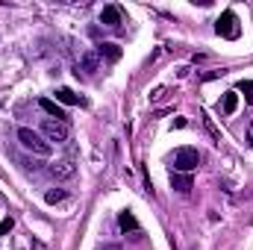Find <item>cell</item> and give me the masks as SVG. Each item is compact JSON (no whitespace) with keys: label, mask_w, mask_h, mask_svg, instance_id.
Masks as SVG:
<instances>
[{"label":"cell","mask_w":253,"mask_h":250,"mask_svg":"<svg viewBox=\"0 0 253 250\" xmlns=\"http://www.w3.org/2000/svg\"><path fill=\"white\" fill-rule=\"evenodd\" d=\"M18 141H21L30 153H36V156H50V150H53V144H50L42 132L30 129V126H21V129H18Z\"/></svg>","instance_id":"6da1fadb"},{"label":"cell","mask_w":253,"mask_h":250,"mask_svg":"<svg viewBox=\"0 0 253 250\" xmlns=\"http://www.w3.org/2000/svg\"><path fill=\"white\" fill-rule=\"evenodd\" d=\"M42 135H44L50 144H65V141L71 138V126H68V121L44 118V121H42Z\"/></svg>","instance_id":"7a4b0ae2"},{"label":"cell","mask_w":253,"mask_h":250,"mask_svg":"<svg viewBox=\"0 0 253 250\" xmlns=\"http://www.w3.org/2000/svg\"><path fill=\"white\" fill-rule=\"evenodd\" d=\"M197 162H200V156H197L194 147H180V150L174 153V168H177V174H191V171L197 168Z\"/></svg>","instance_id":"3957f363"},{"label":"cell","mask_w":253,"mask_h":250,"mask_svg":"<svg viewBox=\"0 0 253 250\" xmlns=\"http://www.w3.org/2000/svg\"><path fill=\"white\" fill-rule=\"evenodd\" d=\"M215 30H218V36H224V39H239L242 36V27H239V18H236V12H224L221 18H218V24H215Z\"/></svg>","instance_id":"277c9868"},{"label":"cell","mask_w":253,"mask_h":250,"mask_svg":"<svg viewBox=\"0 0 253 250\" xmlns=\"http://www.w3.org/2000/svg\"><path fill=\"white\" fill-rule=\"evenodd\" d=\"M47 171H50V177H53V180H71V177L77 174L74 162H68V159H62V162H53Z\"/></svg>","instance_id":"5b68a950"},{"label":"cell","mask_w":253,"mask_h":250,"mask_svg":"<svg viewBox=\"0 0 253 250\" xmlns=\"http://www.w3.org/2000/svg\"><path fill=\"white\" fill-rule=\"evenodd\" d=\"M100 24L109 27V30H121V9L118 6H106L100 12Z\"/></svg>","instance_id":"8992f818"},{"label":"cell","mask_w":253,"mask_h":250,"mask_svg":"<svg viewBox=\"0 0 253 250\" xmlns=\"http://www.w3.org/2000/svg\"><path fill=\"white\" fill-rule=\"evenodd\" d=\"M97 56H103L109 62H118L121 59V47L115 42H103V44H97Z\"/></svg>","instance_id":"52a82bcc"},{"label":"cell","mask_w":253,"mask_h":250,"mask_svg":"<svg viewBox=\"0 0 253 250\" xmlns=\"http://www.w3.org/2000/svg\"><path fill=\"white\" fill-rule=\"evenodd\" d=\"M39 106H42L50 118H56V121H65V118H68V115L62 112V106H59V103H53V100H47V97H42V100H39Z\"/></svg>","instance_id":"ba28073f"},{"label":"cell","mask_w":253,"mask_h":250,"mask_svg":"<svg viewBox=\"0 0 253 250\" xmlns=\"http://www.w3.org/2000/svg\"><path fill=\"white\" fill-rule=\"evenodd\" d=\"M171 186L177 188L180 194H189L191 191V174H171Z\"/></svg>","instance_id":"9c48e42d"},{"label":"cell","mask_w":253,"mask_h":250,"mask_svg":"<svg viewBox=\"0 0 253 250\" xmlns=\"http://www.w3.org/2000/svg\"><path fill=\"white\" fill-rule=\"evenodd\" d=\"M80 68L88 71V74L100 71V56H97V53H83V56H80Z\"/></svg>","instance_id":"30bf717a"},{"label":"cell","mask_w":253,"mask_h":250,"mask_svg":"<svg viewBox=\"0 0 253 250\" xmlns=\"http://www.w3.org/2000/svg\"><path fill=\"white\" fill-rule=\"evenodd\" d=\"M118 227H121L124 233H138V221H135L132 212H121V215H118Z\"/></svg>","instance_id":"8fae6325"},{"label":"cell","mask_w":253,"mask_h":250,"mask_svg":"<svg viewBox=\"0 0 253 250\" xmlns=\"http://www.w3.org/2000/svg\"><path fill=\"white\" fill-rule=\"evenodd\" d=\"M221 109H224V115H233V112L239 109V94H236V91H227V94H224Z\"/></svg>","instance_id":"7c38bea8"},{"label":"cell","mask_w":253,"mask_h":250,"mask_svg":"<svg viewBox=\"0 0 253 250\" xmlns=\"http://www.w3.org/2000/svg\"><path fill=\"white\" fill-rule=\"evenodd\" d=\"M56 100H59V103H65V106H74V103H83V100H80V97H77V94H74L71 88H56Z\"/></svg>","instance_id":"4fadbf2b"},{"label":"cell","mask_w":253,"mask_h":250,"mask_svg":"<svg viewBox=\"0 0 253 250\" xmlns=\"http://www.w3.org/2000/svg\"><path fill=\"white\" fill-rule=\"evenodd\" d=\"M65 197H68V191H65V188H50V191L44 194V200H47L50 206H53V203H62Z\"/></svg>","instance_id":"5bb4252c"},{"label":"cell","mask_w":253,"mask_h":250,"mask_svg":"<svg viewBox=\"0 0 253 250\" xmlns=\"http://www.w3.org/2000/svg\"><path fill=\"white\" fill-rule=\"evenodd\" d=\"M203 126H206V129H209V135H212V138H215V144H221V132H218V129H215V124H212V118H206V115H203Z\"/></svg>","instance_id":"9a60e30c"},{"label":"cell","mask_w":253,"mask_h":250,"mask_svg":"<svg viewBox=\"0 0 253 250\" xmlns=\"http://www.w3.org/2000/svg\"><path fill=\"white\" fill-rule=\"evenodd\" d=\"M242 88H245V94H248V100L253 103V80H248V83H242Z\"/></svg>","instance_id":"2e32d148"},{"label":"cell","mask_w":253,"mask_h":250,"mask_svg":"<svg viewBox=\"0 0 253 250\" xmlns=\"http://www.w3.org/2000/svg\"><path fill=\"white\" fill-rule=\"evenodd\" d=\"M9 230H12V218H6V221H3V224H0V239H3V236H6V233H9Z\"/></svg>","instance_id":"e0dca14e"},{"label":"cell","mask_w":253,"mask_h":250,"mask_svg":"<svg viewBox=\"0 0 253 250\" xmlns=\"http://www.w3.org/2000/svg\"><path fill=\"white\" fill-rule=\"evenodd\" d=\"M100 250H121L118 245H106V248H100Z\"/></svg>","instance_id":"ac0fdd59"},{"label":"cell","mask_w":253,"mask_h":250,"mask_svg":"<svg viewBox=\"0 0 253 250\" xmlns=\"http://www.w3.org/2000/svg\"><path fill=\"white\" fill-rule=\"evenodd\" d=\"M33 248H36V250H44V248H42V245H33Z\"/></svg>","instance_id":"d6986e66"}]
</instances>
